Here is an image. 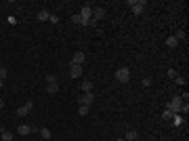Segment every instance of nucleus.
Masks as SVG:
<instances>
[{
  "label": "nucleus",
  "mask_w": 189,
  "mask_h": 141,
  "mask_svg": "<svg viewBox=\"0 0 189 141\" xmlns=\"http://www.w3.org/2000/svg\"><path fill=\"white\" fill-rule=\"evenodd\" d=\"M46 91H49L50 95L59 93V80H57L55 74H49V76H46Z\"/></svg>",
  "instance_id": "f257e3e1"
},
{
  "label": "nucleus",
  "mask_w": 189,
  "mask_h": 141,
  "mask_svg": "<svg viewBox=\"0 0 189 141\" xmlns=\"http://www.w3.org/2000/svg\"><path fill=\"white\" fill-rule=\"evenodd\" d=\"M183 103H185V101H183L181 97H179V95H176V97H172V101H170V103H168V110H170V112L172 114H181V107H183Z\"/></svg>",
  "instance_id": "f03ea898"
},
{
  "label": "nucleus",
  "mask_w": 189,
  "mask_h": 141,
  "mask_svg": "<svg viewBox=\"0 0 189 141\" xmlns=\"http://www.w3.org/2000/svg\"><path fill=\"white\" fill-rule=\"evenodd\" d=\"M116 80L122 82V84H126V82L130 80V70H128V68H120V70L116 72Z\"/></svg>",
  "instance_id": "7ed1b4c3"
},
{
  "label": "nucleus",
  "mask_w": 189,
  "mask_h": 141,
  "mask_svg": "<svg viewBox=\"0 0 189 141\" xmlns=\"http://www.w3.org/2000/svg\"><path fill=\"white\" fill-rule=\"evenodd\" d=\"M78 99H80V106H88L91 107L92 103H95V93H82Z\"/></svg>",
  "instance_id": "20e7f679"
},
{
  "label": "nucleus",
  "mask_w": 189,
  "mask_h": 141,
  "mask_svg": "<svg viewBox=\"0 0 189 141\" xmlns=\"http://www.w3.org/2000/svg\"><path fill=\"white\" fill-rule=\"evenodd\" d=\"M128 4L133 7V13L134 15H141L143 11H145V4H147V2H145V0H137V2H134V0H130Z\"/></svg>",
  "instance_id": "39448f33"
},
{
  "label": "nucleus",
  "mask_w": 189,
  "mask_h": 141,
  "mask_svg": "<svg viewBox=\"0 0 189 141\" xmlns=\"http://www.w3.org/2000/svg\"><path fill=\"white\" fill-rule=\"evenodd\" d=\"M32 107H34V103H32V101H28V103H23L21 107H17V118H23V116H28V114L32 112Z\"/></svg>",
  "instance_id": "423d86ee"
},
{
  "label": "nucleus",
  "mask_w": 189,
  "mask_h": 141,
  "mask_svg": "<svg viewBox=\"0 0 189 141\" xmlns=\"http://www.w3.org/2000/svg\"><path fill=\"white\" fill-rule=\"evenodd\" d=\"M80 17H82V25H86V23H88V19L92 17V7H82Z\"/></svg>",
  "instance_id": "0eeeda50"
},
{
  "label": "nucleus",
  "mask_w": 189,
  "mask_h": 141,
  "mask_svg": "<svg viewBox=\"0 0 189 141\" xmlns=\"http://www.w3.org/2000/svg\"><path fill=\"white\" fill-rule=\"evenodd\" d=\"M82 72H84V65H74V63H70V76H71V78H80V76H82Z\"/></svg>",
  "instance_id": "6e6552de"
},
{
  "label": "nucleus",
  "mask_w": 189,
  "mask_h": 141,
  "mask_svg": "<svg viewBox=\"0 0 189 141\" xmlns=\"http://www.w3.org/2000/svg\"><path fill=\"white\" fill-rule=\"evenodd\" d=\"M84 61H86V55H84L82 51L74 53V57H71V63L74 65H84Z\"/></svg>",
  "instance_id": "1a4fd4ad"
},
{
  "label": "nucleus",
  "mask_w": 189,
  "mask_h": 141,
  "mask_svg": "<svg viewBox=\"0 0 189 141\" xmlns=\"http://www.w3.org/2000/svg\"><path fill=\"white\" fill-rule=\"evenodd\" d=\"M105 17V11L101 7H92V19H97V21H101Z\"/></svg>",
  "instance_id": "9d476101"
},
{
  "label": "nucleus",
  "mask_w": 189,
  "mask_h": 141,
  "mask_svg": "<svg viewBox=\"0 0 189 141\" xmlns=\"http://www.w3.org/2000/svg\"><path fill=\"white\" fill-rule=\"evenodd\" d=\"M32 133V127L29 124H19L17 127V135H21V137H25V135H29Z\"/></svg>",
  "instance_id": "9b49d317"
},
{
  "label": "nucleus",
  "mask_w": 189,
  "mask_h": 141,
  "mask_svg": "<svg viewBox=\"0 0 189 141\" xmlns=\"http://www.w3.org/2000/svg\"><path fill=\"white\" fill-rule=\"evenodd\" d=\"M176 44H179V40H176L175 36H168V40H166V46H168V49H175Z\"/></svg>",
  "instance_id": "f8f14e48"
},
{
  "label": "nucleus",
  "mask_w": 189,
  "mask_h": 141,
  "mask_svg": "<svg viewBox=\"0 0 189 141\" xmlns=\"http://www.w3.org/2000/svg\"><path fill=\"white\" fill-rule=\"evenodd\" d=\"M183 124V116L181 114H175V116H172V127H181Z\"/></svg>",
  "instance_id": "ddd939ff"
},
{
  "label": "nucleus",
  "mask_w": 189,
  "mask_h": 141,
  "mask_svg": "<svg viewBox=\"0 0 189 141\" xmlns=\"http://www.w3.org/2000/svg\"><path fill=\"white\" fill-rule=\"evenodd\" d=\"M137 137H139V133H137V131H128L124 139H126V141H137Z\"/></svg>",
  "instance_id": "4468645a"
},
{
  "label": "nucleus",
  "mask_w": 189,
  "mask_h": 141,
  "mask_svg": "<svg viewBox=\"0 0 189 141\" xmlns=\"http://www.w3.org/2000/svg\"><path fill=\"white\" fill-rule=\"evenodd\" d=\"M82 91L84 93H92V82L91 80H84L82 82Z\"/></svg>",
  "instance_id": "2eb2a0df"
},
{
  "label": "nucleus",
  "mask_w": 189,
  "mask_h": 141,
  "mask_svg": "<svg viewBox=\"0 0 189 141\" xmlns=\"http://www.w3.org/2000/svg\"><path fill=\"white\" fill-rule=\"evenodd\" d=\"M40 137H42L44 141H49V139H50V131H49L46 127H44V128H40Z\"/></svg>",
  "instance_id": "dca6fc26"
},
{
  "label": "nucleus",
  "mask_w": 189,
  "mask_h": 141,
  "mask_svg": "<svg viewBox=\"0 0 189 141\" xmlns=\"http://www.w3.org/2000/svg\"><path fill=\"white\" fill-rule=\"evenodd\" d=\"M49 17H50L49 11H40V13H38V19H40V21H49Z\"/></svg>",
  "instance_id": "f3484780"
},
{
  "label": "nucleus",
  "mask_w": 189,
  "mask_h": 141,
  "mask_svg": "<svg viewBox=\"0 0 189 141\" xmlns=\"http://www.w3.org/2000/svg\"><path fill=\"white\" fill-rule=\"evenodd\" d=\"M172 116H175V114L170 112L168 107H166V110H164V112H162V118H164V120H172Z\"/></svg>",
  "instance_id": "a211bd4d"
},
{
  "label": "nucleus",
  "mask_w": 189,
  "mask_h": 141,
  "mask_svg": "<svg viewBox=\"0 0 189 141\" xmlns=\"http://www.w3.org/2000/svg\"><path fill=\"white\" fill-rule=\"evenodd\" d=\"M2 141H13V133H8V131H2Z\"/></svg>",
  "instance_id": "6ab92c4d"
},
{
  "label": "nucleus",
  "mask_w": 189,
  "mask_h": 141,
  "mask_svg": "<svg viewBox=\"0 0 189 141\" xmlns=\"http://www.w3.org/2000/svg\"><path fill=\"white\" fill-rule=\"evenodd\" d=\"M88 110H91L88 106H80V107H78V114H80V116H86V114H88Z\"/></svg>",
  "instance_id": "aec40b11"
},
{
  "label": "nucleus",
  "mask_w": 189,
  "mask_h": 141,
  "mask_svg": "<svg viewBox=\"0 0 189 141\" xmlns=\"http://www.w3.org/2000/svg\"><path fill=\"white\" fill-rule=\"evenodd\" d=\"M8 76V72H7V68L4 65H0V80H4V78Z\"/></svg>",
  "instance_id": "412c9836"
},
{
  "label": "nucleus",
  "mask_w": 189,
  "mask_h": 141,
  "mask_svg": "<svg viewBox=\"0 0 189 141\" xmlns=\"http://www.w3.org/2000/svg\"><path fill=\"white\" fill-rule=\"evenodd\" d=\"M71 23H78V25H82V17H80V13L71 17Z\"/></svg>",
  "instance_id": "4be33fe9"
},
{
  "label": "nucleus",
  "mask_w": 189,
  "mask_h": 141,
  "mask_svg": "<svg viewBox=\"0 0 189 141\" xmlns=\"http://www.w3.org/2000/svg\"><path fill=\"white\" fill-rule=\"evenodd\" d=\"M175 38L176 40H183V38H185V30H179V32L175 34Z\"/></svg>",
  "instance_id": "5701e85b"
},
{
  "label": "nucleus",
  "mask_w": 189,
  "mask_h": 141,
  "mask_svg": "<svg viewBox=\"0 0 189 141\" xmlns=\"http://www.w3.org/2000/svg\"><path fill=\"white\" fill-rule=\"evenodd\" d=\"M175 82H176L179 86H183V84H185V78H183V76H176V78H175Z\"/></svg>",
  "instance_id": "b1692460"
},
{
  "label": "nucleus",
  "mask_w": 189,
  "mask_h": 141,
  "mask_svg": "<svg viewBox=\"0 0 189 141\" xmlns=\"http://www.w3.org/2000/svg\"><path fill=\"white\" fill-rule=\"evenodd\" d=\"M176 76H179V74H176V70H168V78H172V80H175Z\"/></svg>",
  "instance_id": "393cba45"
},
{
  "label": "nucleus",
  "mask_w": 189,
  "mask_h": 141,
  "mask_svg": "<svg viewBox=\"0 0 189 141\" xmlns=\"http://www.w3.org/2000/svg\"><path fill=\"white\" fill-rule=\"evenodd\" d=\"M181 114H185V116L189 114V106H187V103H183V107H181Z\"/></svg>",
  "instance_id": "a878e982"
},
{
  "label": "nucleus",
  "mask_w": 189,
  "mask_h": 141,
  "mask_svg": "<svg viewBox=\"0 0 189 141\" xmlns=\"http://www.w3.org/2000/svg\"><path fill=\"white\" fill-rule=\"evenodd\" d=\"M49 21H50V23H59V17H57V15H50Z\"/></svg>",
  "instance_id": "bb28decb"
},
{
  "label": "nucleus",
  "mask_w": 189,
  "mask_h": 141,
  "mask_svg": "<svg viewBox=\"0 0 189 141\" xmlns=\"http://www.w3.org/2000/svg\"><path fill=\"white\" fill-rule=\"evenodd\" d=\"M151 84V78H143V86H149Z\"/></svg>",
  "instance_id": "cd10ccee"
},
{
  "label": "nucleus",
  "mask_w": 189,
  "mask_h": 141,
  "mask_svg": "<svg viewBox=\"0 0 189 141\" xmlns=\"http://www.w3.org/2000/svg\"><path fill=\"white\" fill-rule=\"evenodd\" d=\"M2 107H4V101H2V99H0V110H2Z\"/></svg>",
  "instance_id": "c85d7f7f"
},
{
  "label": "nucleus",
  "mask_w": 189,
  "mask_h": 141,
  "mask_svg": "<svg viewBox=\"0 0 189 141\" xmlns=\"http://www.w3.org/2000/svg\"><path fill=\"white\" fill-rule=\"evenodd\" d=\"M2 86H4V80H0V89H2Z\"/></svg>",
  "instance_id": "c756f323"
},
{
  "label": "nucleus",
  "mask_w": 189,
  "mask_h": 141,
  "mask_svg": "<svg viewBox=\"0 0 189 141\" xmlns=\"http://www.w3.org/2000/svg\"><path fill=\"white\" fill-rule=\"evenodd\" d=\"M116 141H124V139H116Z\"/></svg>",
  "instance_id": "7c9ffc66"
},
{
  "label": "nucleus",
  "mask_w": 189,
  "mask_h": 141,
  "mask_svg": "<svg viewBox=\"0 0 189 141\" xmlns=\"http://www.w3.org/2000/svg\"><path fill=\"white\" fill-rule=\"evenodd\" d=\"M124 141H126V139H124Z\"/></svg>",
  "instance_id": "2f4dec72"
}]
</instances>
